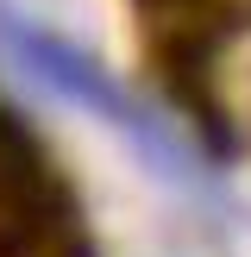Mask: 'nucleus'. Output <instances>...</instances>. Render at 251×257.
<instances>
[{
    "label": "nucleus",
    "instance_id": "f257e3e1",
    "mask_svg": "<svg viewBox=\"0 0 251 257\" xmlns=\"http://www.w3.org/2000/svg\"><path fill=\"white\" fill-rule=\"evenodd\" d=\"M0 38L13 44L19 69H25V75H38L44 88H57L63 100H82V107H94L100 119L126 125V132H132L138 145H151V151L163 145V138H157V125H151L145 113H138V107H132V100H126V94H119V88H113V82H107V75H100V69H94V63H88L75 44H63V38L38 32V25H19V19H0Z\"/></svg>",
    "mask_w": 251,
    "mask_h": 257
}]
</instances>
